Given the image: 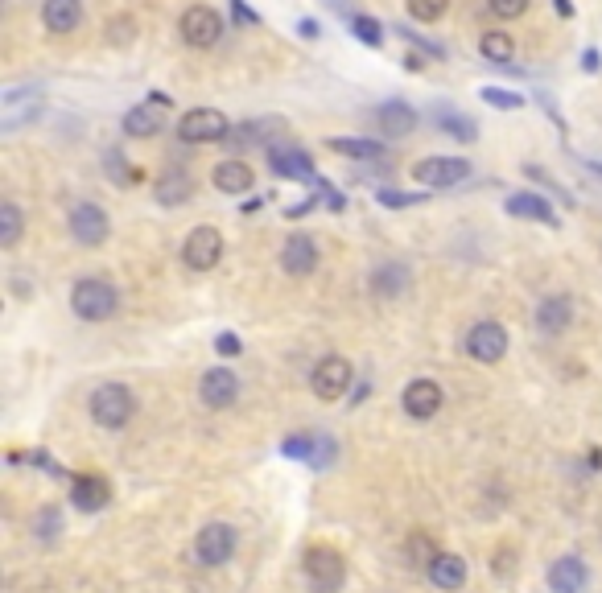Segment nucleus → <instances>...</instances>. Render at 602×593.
<instances>
[{
	"label": "nucleus",
	"instance_id": "f03ea898",
	"mask_svg": "<svg viewBox=\"0 0 602 593\" xmlns=\"http://www.w3.org/2000/svg\"><path fill=\"white\" fill-rule=\"evenodd\" d=\"M301 569H306V581L314 593H339L343 581H347V561L339 548L330 544H314L306 552V561H301Z\"/></svg>",
	"mask_w": 602,
	"mask_h": 593
},
{
	"label": "nucleus",
	"instance_id": "6ab92c4d",
	"mask_svg": "<svg viewBox=\"0 0 602 593\" xmlns=\"http://www.w3.org/2000/svg\"><path fill=\"white\" fill-rule=\"evenodd\" d=\"M269 165H273V173H281V178H297V182L314 178V161L293 145H269Z\"/></svg>",
	"mask_w": 602,
	"mask_h": 593
},
{
	"label": "nucleus",
	"instance_id": "9d476101",
	"mask_svg": "<svg viewBox=\"0 0 602 593\" xmlns=\"http://www.w3.org/2000/svg\"><path fill=\"white\" fill-rule=\"evenodd\" d=\"M310 388L318 400H339L351 388V363L343 355H326L310 375Z\"/></svg>",
	"mask_w": 602,
	"mask_h": 593
},
{
	"label": "nucleus",
	"instance_id": "393cba45",
	"mask_svg": "<svg viewBox=\"0 0 602 593\" xmlns=\"http://www.w3.org/2000/svg\"><path fill=\"white\" fill-rule=\"evenodd\" d=\"M190 194H194V182H190V173L182 165H170L157 178V202L161 206H182Z\"/></svg>",
	"mask_w": 602,
	"mask_h": 593
},
{
	"label": "nucleus",
	"instance_id": "72a5a7b5",
	"mask_svg": "<svg viewBox=\"0 0 602 593\" xmlns=\"http://www.w3.org/2000/svg\"><path fill=\"white\" fill-rule=\"evenodd\" d=\"M450 9V0H409V13L417 21H442Z\"/></svg>",
	"mask_w": 602,
	"mask_h": 593
},
{
	"label": "nucleus",
	"instance_id": "79ce46f5",
	"mask_svg": "<svg viewBox=\"0 0 602 593\" xmlns=\"http://www.w3.org/2000/svg\"><path fill=\"white\" fill-rule=\"evenodd\" d=\"M380 202H384V206H409V202H417V194H396V190H384V194H380Z\"/></svg>",
	"mask_w": 602,
	"mask_h": 593
},
{
	"label": "nucleus",
	"instance_id": "e433bc0d",
	"mask_svg": "<svg viewBox=\"0 0 602 593\" xmlns=\"http://www.w3.org/2000/svg\"><path fill=\"white\" fill-rule=\"evenodd\" d=\"M108 173H112V182H120V186L137 182V169H128V165H124V153H120V149L108 153Z\"/></svg>",
	"mask_w": 602,
	"mask_h": 593
},
{
	"label": "nucleus",
	"instance_id": "9b49d317",
	"mask_svg": "<svg viewBox=\"0 0 602 593\" xmlns=\"http://www.w3.org/2000/svg\"><path fill=\"white\" fill-rule=\"evenodd\" d=\"M108 231H112V223H108V215L99 211L95 202H75L71 206V235H75V243H83V248H99V243L108 239Z\"/></svg>",
	"mask_w": 602,
	"mask_h": 593
},
{
	"label": "nucleus",
	"instance_id": "2f4dec72",
	"mask_svg": "<svg viewBox=\"0 0 602 593\" xmlns=\"http://www.w3.org/2000/svg\"><path fill=\"white\" fill-rule=\"evenodd\" d=\"M21 231H25V219L17 211V202H0V248H17Z\"/></svg>",
	"mask_w": 602,
	"mask_h": 593
},
{
	"label": "nucleus",
	"instance_id": "c9c22d12",
	"mask_svg": "<svg viewBox=\"0 0 602 593\" xmlns=\"http://www.w3.org/2000/svg\"><path fill=\"white\" fill-rule=\"evenodd\" d=\"M355 38L367 42V46H380V42H384V29H380V21H372V17H355Z\"/></svg>",
	"mask_w": 602,
	"mask_h": 593
},
{
	"label": "nucleus",
	"instance_id": "1a4fd4ad",
	"mask_svg": "<svg viewBox=\"0 0 602 593\" xmlns=\"http://www.w3.org/2000/svg\"><path fill=\"white\" fill-rule=\"evenodd\" d=\"M466 355H471L475 363H499L508 355V330L499 322L471 326V334H466Z\"/></svg>",
	"mask_w": 602,
	"mask_h": 593
},
{
	"label": "nucleus",
	"instance_id": "7c9ffc66",
	"mask_svg": "<svg viewBox=\"0 0 602 593\" xmlns=\"http://www.w3.org/2000/svg\"><path fill=\"white\" fill-rule=\"evenodd\" d=\"M433 556H438V544H433L429 532H413V536L405 540V561H409L413 569H429Z\"/></svg>",
	"mask_w": 602,
	"mask_h": 593
},
{
	"label": "nucleus",
	"instance_id": "ddd939ff",
	"mask_svg": "<svg viewBox=\"0 0 602 593\" xmlns=\"http://www.w3.org/2000/svg\"><path fill=\"white\" fill-rule=\"evenodd\" d=\"M198 396H203L207 408H231L240 400V379L231 367H211L203 375V383H198Z\"/></svg>",
	"mask_w": 602,
	"mask_h": 593
},
{
	"label": "nucleus",
	"instance_id": "aec40b11",
	"mask_svg": "<svg viewBox=\"0 0 602 593\" xmlns=\"http://www.w3.org/2000/svg\"><path fill=\"white\" fill-rule=\"evenodd\" d=\"M285 453L289 458H297V462H310V466H330V458H334V441H326V437H318V433H301V437H289L285 441Z\"/></svg>",
	"mask_w": 602,
	"mask_h": 593
},
{
	"label": "nucleus",
	"instance_id": "7ed1b4c3",
	"mask_svg": "<svg viewBox=\"0 0 602 593\" xmlns=\"http://www.w3.org/2000/svg\"><path fill=\"white\" fill-rule=\"evenodd\" d=\"M132 408H137V400H132V392L124 383H99L91 392V416H95L99 429H124Z\"/></svg>",
	"mask_w": 602,
	"mask_h": 593
},
{
	"label": "nucleus",
	"instance_id": "4c0bfd02",
	"mask_svg": "<svg viewBox=\"0 0 602 593\" xmlns=\"http://www.w3.org/2000/svg\"><path fill=\"white\" fill-rule=\"evenodd\" d=\"M487 5H491L495 17H504V21H516V17L528 13V0H487Z\"/></svg>",
	"mask_w": 602,
	"mask_h": 593
},
{
	"label": "nucleus",
	"instance_id": "a878e982",
	"mask_svg": "<svg viewBox=\"0 0 602 593\" xmlns=\"http://www.w3.org/2000/svg\"><path fill=\"white\" fill-rule=\"evenodd\" d=\"M425 577L438 585V589H462V581H466V561H462V556H454V552H438V556H433V565L425 569Z\"/></svg>",
	"mask_w": 602,
	"mask_h": 593
},
{
	"label": "nucleus",
	"instance_id": "dca6fc26",
	"mask_svg": "<svg viewBox=\"0 0 602 593\" xmlns=\"http://www.w3.org/2000/svg\"><path fill=\"white\" fill-rule=\"evenodd\" d=\"M590 585V569L582 556H561L549 565V589L553 593H582Z\"/></svg>",
	"mask_w": 602,
	"mask_h": 593
},
{
	"label": "nucleus",
	"instance_id": "6e6552de",
	"mask_svg": "<svg viewBox=\"0 0 602 593\" xmlns=\"http://www.w3.org/2000/svg\"><path fill=\"white\" fill-rule=\"evenodd\" d=\"M182 260L194 268V272H207L223 260V235L215 227H194L182 243Z\"/></svg>",
	"mask_w": 602,
	"mask_h": 593
},
{
	"label": "nucleus",
	"instance_id": "a19ab883",
	"mask_svg": "<svg viewBox=\"0 0 602 593\" xmlns=\"http://www.w3.org/2000/svg\"><path fill=\"white\" fill-rule=\"evenodd\" d=\"M215 351H219V355H240V338H236V334H219V338H215Z\"/></svg>",
	"mask_w": 602,
	"mask_h": 593
},
{
	"label": "nucleus",
	"instance_id": "39448f33",
	"mask_svg": "<svg viewBox=\"0 0 602 593\" xmlns=\"http://www.w3.org/2000/svg\"><path fill=\"white\" fill-rule=\"evenodd\" d=\"M227 132H231V124H227V116L219 108H194V112H186L178 120V136L186 145H215V141H223Z\"/></svg>",
	"mask_w": 602,
	"mask_h": 593
},
{
	"label": "nucleus",
	"instance_id": "f3484780",
	"mask_svg": "<svg viewBox=\"0 0 602 593\" xmlns=\"http://www.w3.org/2000/svg\"><path fill=\"white\" fill-rule=\"evenodd\" d=\"M570 322H574V297H565V293L541 297V305H537V330L541 334H561V330H570Z\"/></svg>",
	"mask_w": 602,
	"mask_h": 593
},
{
	"label": "nucleus",
	"instance_id": "bb28decb",
	"mask_svg": "<svg viewBox=\"0 0 602 593\" xmlns=\"http://www.w3.org/2000/svg\"><path fill=\"white\" fill-rule=\"evenodd\" d=\"M508 215H516V219H537V223H557V215H553V206L541 198V194H512L508 198Z\"/></svg>",
	"mask_w": 602,
	"mask_h": 593
},
{
	"label": "nucleus",
	"instance_id": "a211bd4d",
	"mask_svg": "<svg viewBox=\"0 0 602 593\" xmlns=\"http://www.w3.org/2000/svg\"><path fill=\"white\" fill-rule=\"evenodd\" d=\"M400 400H405V412H409V416H417V421H429V416L442 408V388H438L433 379H413Z\"/></svg>",
	"mask_w": 602,
	"mask_h": 593
},
{
	"label": "nucleus",
	"instance_id": "4468645a",
	"mask_svg": "<svg viewBox=\"0 0 602 593\" xmlns=\"http://www.w3.org/2000/svg\"><path fill=\"white\" fill-rule=\"evenodd\" d=\"M281 268L289 276H310L318 268V248H314V239L306 231H293L285 239V248H281Z\"/></svg>",
	"mask_w": 602,
	"mask_h": 593
},
{
	"label": "nucleus",
	"instance_id": "cd10ccee",
	"mask_svg": "<svg viewBox=\"0 0 602 593\" xmlns=\"http://www.w3.org/2000/svg\"><path fill=\"white\" fill-rule=\"evenodd\" d=\"M429 124L442 128L446 136H454V141H475V136H479L471 120L458 116V112H450V108H433V112H429Z\"/></svg>",
	"mask_w": 602,
	"mask_h": 593
},
{
	"label": "nucleus",
	"instance_id": "20e7f679",
	"mask_svg": "<svg viewBox=\"0 0 602 593\" xmlns=\"http://www.w3.org/2000/svg\"><path fill=\"white\" fill-rule=\"evenodd\" d=\"M178 29H182V42H186L190 50H211V46L223 38V17H219L211 5H190V9L182 13Z\"/></svg>",
	"mask_w": 602,
	"mask_h": 593
},
{
	"label": "nucleus",
	"instance_id": "423d86ee",
	"mask_svg": "<svg viewBox=\"0 0 602 593\" xmlns=\"http://www.w3.org/2000/svg\"><path fill=\"white\" fill-rule=\"evenodd\" d=\"M413 178L429 190H446V186H458L471 178V161L466 157H421L413 165Z\"/></svg>",
	"mask_w": 602,
	"mask_h": 593
},
{
	"label": "nucleus",
	"instance_id": "c756f323",
	"mask_svg": "<svg viewBox=\"0 0 602 593\" xmlns=\"http://www.w3.org/2000/svg\"><path fill=\"white\" fill-rule=\"evenodd\" d=\"M479 50H483V58H487V62H495V66H508V62H512V54H516L512 38H508V33H499V29L483 33V38H479Z\"/></svg>",
	"mask_w": 602,
	"mask_h": 593
},
{
	"label": "nucleus",
	"instance_id": "f257e3e1",
	"mask_svg": "<svg viewBox=\"0 0 602 593\" xmlns=\"http://www.w3.org/2000/svg\"><path fill=\"white\" fill-rule=\"evenodd\" d=\"M120 305V293L116 285L99 281V276H83V281L71 289V309L79 313L83 322H108Z\"/></svg>",
	"mask_w": 602,
	"mask_h": 593
},
{
	"label": "nucleus",
	"instance_id": "412c9836",
	"mask_svg": "<svg viewBox=\"0 0 602 593\" xmlns=\"http://www.w3.org/2000/svg\"><path fill=\"white\" fill-rule=\"evenodd\" d=\"M42 21L50 33H75L83 25V0H46L42 5Z\"/></svg>",
	"mask_w": 602,
	"mask_h": 593
},
{
	"label": "nucleus",
	"instance_id": "b1692460",
	"mask_svg": "<svg viewBox=\"0 0 602 593\" xmlns=\"http://www.w3.org/2000/svg\"><path fill=\"white\" fill-rule=\"evenodd\" d=\"M71 503L79 511H99L108 503V482L99 474H75L71 478Z\"/></svg>",
	"mask_w": 602,
	"mask_h": 593
},
{
	"label": "nucleus",
	"instance_id": "0eeeda50",
	"mask_svg": "<svg viewBox=\"0 0 602 593\" xmlns=\"http://www.w3.org/2000/svg\"><path fill=\"white\" fill-rule=\"evenodd\" d=\"M231 552H236V528H231V523H207L194 540V561L207 569L231 561Z\"/></svg>",
	"mask_w": 602,
	"mask_h": 593
},
{
	"label": "nucleus",
	"instance_id": "5701e85b",
	"mask_svg": "<svg viewBox=\"0 0 602 593\" xmlns=\"http://www.w3.org/2000/svg\"><path fill=\"white\" fill-rule=\"evenodd\" d=\"M376 124H380L384 136H409L417 128V112L405 99H388L384 108H376Z\"/></svg>",
	"mask_w": 602,
	"mask_h": 593
},
{
	"label": "nucleus",
	"instance_id": "473e14b6",
	"mask_svg": "<svg viewBox=\"0 0 602 593\" xmlns=\"http://www.w3.org/2000/svg\"><path fill=\"white\" fill-rule=\"evenodd\" d=\"M334 153H343V157H359V161H380L384 157V145L376 141H330Z\"/></svg>",
	"mask_w": 602,
	"mask_h": 593
},
{
	"label": "nucleus",
	"instance_id": "2eb2a0df",
	"mask_svg": "<svg viewBox=\"0 0 602 593\" xmlns=\"http://www.w3.org/2000/svg\"><path fill=\"white\" fill-rule=\"evenodd\" d=\"M409 285H413V276H409V268H405V264L384 260V264H376V268H372V293H376L380 301H396V297H405V293H409Z\"/></svg>",
	"mask_w": 602,
	"mask_h": 593
},
{
	"label": "nucleus",
	"instance_id": "c85d7f7f",
	"mask_svg": "<svg viewBox=\"0 0 602 593\" xmlns=\"http://www.w3.org/2000/svg\"><path fill=\"white\" fill-rule=\"evenodd\" d=\"M33 95H38V91H9V95H5V116H0V128L13 132V128H21L33 112H38V103H29V108H25V99H33Z\"/></svg>",
	"mask_w": 602,
	"mask_h": 593
},
{
	"label": "nucleus",
	"instance_id": "58836bf2",
	"mask_svg": "<svg viewBox=\"0 0 602 593\" xmlns=\"http://www.w3.org/2000/svg\"><path fill=\"white\" fill-rule=\"evenodd\" d=\"M483 99H487V103H495V108H508V112H516L520 103H524L516 91H495V87H487V91H483Z\"/></svg>",
	"mask_w": 602,
	"mask_h": 593
},
{
	"label": "nucleus",
	"instance_id": "4be33fe9",
	"mask_svg": "<svg viewBox=\"0 0 602 593\" xmlns=\"http://www.w3.org/2000/svg\"><path fill=\"white\" fill-rule=\"evenodd\" d=\"M211 182H215L219 194L236 198V194H248L256 178H252V165H244V161H219L215 173H211Z\"/></svg>",
	"mask_w": 602,
	"mask_h": 593
},
{
	"label": "nucleus",
	"instance_id": "f704fd0d",
	"mask_svg": "<svg viewBox=\"0 0 602 593\" xmlns=\"http://www.w3.org/2000/svg\"><path fill=\"white\" fill-rule=\"evenodd\" d=\"M58 507H42L38 515H33V532H38L42 540H54V532H58Z\"/></svg>",
	"mask_w": 602,
	"mask_h": 593
},
{
	"label": "nucleus",
	"instance_id": "ea45409f",
	"mask_svg": "<svg viewBox=\"0 0 602 593\" xmlns=\"http://www.w3.org/2000/svg\"><path fill=\"white\" fill-rule=\"evenodd\" d=\"M132 38H137V21H132V17H116V21H112V42L124 46V42H132Z\"/></svg>",
	"mask_w": 602,
	"mask_h": 593
},
{
	"label": "nucleus",
	"instance_id": "f8f14e48",
	"mask_svg": "<svg viewBox=\"0 0 602 593\" xmlns=\"http://www.w3.org/2000/svg\"><path fill=\"white\" fill-rule=\"evenodd\" d=\"M165 116H170V99H165V95H149L145 103H137V108L124 116V132L128 136H157L165 128Z\"/></svg>",
	"mask_w": 602,
	"mask_h": 593
}]
</instances>
